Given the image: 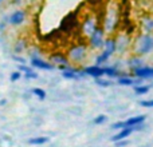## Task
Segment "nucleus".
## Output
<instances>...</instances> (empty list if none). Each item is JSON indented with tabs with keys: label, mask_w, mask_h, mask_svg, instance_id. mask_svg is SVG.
I'll return each instance as SVG.
<instances>
[{
	"label": "nucleus",
	"mask_w": 153,
	"mask_h": 147,
	"mask_svg": "<svg viewBox=\"0 0 153 147\" xmlns=\"http://www.w3.org/2000/svg\"><path fill=\"white\" fill-rule=\"evenodd\" d=\"M153 50V36L149 34L141 35L136 43V51L140 55H146Z\"/></svg>",
	"instance_id": "1"
},
{
	"label": "nucleus",
	"mask_w": 153,
	"mask_h": 147,
	"mask_svg": "<svg viewBox=\"0 0 153 147\" xmlns=\"http://www.w3.org/2000/svg\"><path fill=\"white\" fill-rule=\"evenodd\" d=\"M86 58V46L76 44L69 50V59L74 63H81Z\"/></svg>",
	"instance_id": "2"
},
{
	"label": "nucleus",
	"mask_w": 153,
	"mask_h": 147,
	"mask_svg": "<svg viewBox=\"0 0 153 147\" xmlns=\"http://www.w3.org/2000/svg\"><path fill=\"white\" fill-rule=\"evenodd\" d=\"M26 18H27L26 11L16 10V11H13V12L10 15V18H8V24L12 27H19L26 21Z\"/></svg>",
	"instance_id": "3"
},
{
	"label": "nucleus",
	"mask_w": 153,
	"mask_h": 147,
	"mask_svg": "<svg viewBox=\"0 0 153 147\" xmlns=\"http://www.w3.org/2000/svg\"><path fill=\"white\" fill-rule=\"evenodd\" d=\"M103 35H105V34H103V29L95 28V31L89 36L90 46H91L93 48H101V47H103V44H105Z\"/></svg>",
	"instance_id": "4"
},
{
	"label": "nucleus",
	"mask_w": 153,
	"mask_h": 147,
	"mask_svg": "<svg viewBox=\"0 0 153 147\" xmlns=\"http://www.w3.org/2000/svg\"><path fill=\"white\" fill-rule=\"evenodd\" d=\"M140 129H141L140 124H137V126H133V127H124V129L120 130L118 134H116L113 138H111V139H113L114 142H118V140H122V139H125V138H128L133 131H136V130H140Z\"/></svg>",
	"instance_id": "5"
},
{
	"label": "nucleus",
	"mask_w": 153,
	"mask_h": 147,
	"mask_svg": "<svg viewBox=\"0 0 153 147\" xmlns=\"http://www.w3.org/2000/svg\"><path fill=\"white\" fill-rule=\"evenodd\" d=\"M83 72H85V75L93 76V78H95V79L103 78V75H105L103 68H102V67H100L98 64H97V66H87V67H85Z\"/></svg>",
	"instance_id": "6"
},
{
	"label": "nucleus",
	"mask_w": 153,
	"mask_h": 147,
	"mask_svg": "<svg viewBox=\"0 0 153 147\" xmlns=\"http://www.w3.org/2000/svg\"><path fill=\"white\" fill-rule=\"evenodd\" d=\"M31 66L35 67V68L46 70V71H51V70H54V64L53 63H48V62L42 60V59L38 58V56H32L31 58Z\"/></svg>",
	"instance_id": "7"
},
{
	"label": "nucleus",
	"mask_w": 153,
	"mask_h": 147,
	"mask_svg": "<svg viewBox=\"0 0 153 147\" xmlns=\"http://www.w3.org/2000/svg\"><path fill=\"white\" fill-rule=\"evenodd\" d=\"M133 75L137 76L138 79H149L153 78V67H148V66H141L137 70L133 71Z\"/></svg>",
	"instance_id": "8"
},
{
	"label": "nucleus",
	"mask_w": 153,
	"mask_h": 147,
	"mask_svg": "<svg viewBox=\"0 0 153 147\" xmlns=\"http://www.w3.org/2000/svg\"><path fill=\"white\" fill-rule=\"evenodd\" d=\"M50 59L53 64H58V66H67L69 64V58L66 55H62V54H54V55H51Z\"/></svg>",
	"instance_id": "9"
},
{
	"label": "nucleus",
	"mask_w": 153,
	"mask_h": 147,
	"mask_svg": "<svg viewBox=\"0 0 153 147\" xmlns=\"http://www.w3.org/2000/svg\"><path fill=\"white\" fill-rule=\"evenodd\" d=\"M95 21L93 20V19H87V20H85V23L82 24V29H83V34L85 35H91L93 32L95 31Z\"/></svg>",
	"instance_id": "10"
},
{
	"label": "nucleus",
	"mask_w": 153,
	"mask_h": 147,
	"mask_svg": "<svg viewBox=\"0 0 153 147\" xmlns=\"http://www.w3.org/2000/svg\"><path fill=\"white\" fill-rule=\"evenodd\" d=\"M144 121H145V116L138 115V116H133V118H129L128 121L122 122V124H124V127H133V126H137V124H141Z\"/></svg>",
	"instance_id": "11"
},
{
	"label": "nucleus",
	"mask_w": 153,
	"mask_h": 147,
	"mask_svg": "<svg viewBox=\"0 0 153 147\" xmlns=\"http://www.w3.org/2000/svg\"><path fill=\"white\" fill-rule=\"evenodd\" d=\"M103 47H105V51H103V52H105L108 56H111V55L114 54V51L117 50V47H116V40H113V39L105 40V44H103Z\"/></svg>",
	"instance_id": "12"
},
{
	"label": "nucleus",
	"mask_w": 153,
	"mask_h": 147,
	"mask_svg": "<svg viewBox=\"0 0 153 147\" xmlns=\"http://www.w3.org/2000/svg\"><path fill=\"white\" fill-rule=\"evenodd\" d=\"M128 64H129V68L132 70V71H134V70H137L138 67L144 66V60H143L141 58H137V56H133V58H130V59H129Z\"/></svg>",
	"instance_id": "13"
},
{
	"label": "nucleus",
	"mask_w": 153,
	"mask_h": 147,
	"mask_svg": "<svg viewBox=\"0 0 153 147\" xmlns=\"http://www.w3.org/2000/svg\"><path fill=\"white\" fill-rule=\"evenodd\" d=\"M137 82H140V80H134L133 78H130V76H128V75L118 76V84H121V86H133V84L137 83Z\"/></svg>",
	"instance_id": "14"
},
{
	"label": "nucleus",
	"mask_w": 153,
	"mask_h": 147,
	"mask_svg": "<svg viewBox=\"0 0 153 147\" xmlns=\"http://www.w3.org/2000/svg\"><path fill=\"white\" fill-rule=\"evenodd\" d=\"M103 71H105V75L109 76V78H116V76H118V70H117V66L105 67V68H103Z\"/></svg>",
	"instance_id": "15"
},
{
	"label": "nucleus",
	"mask_w": 153,
	"mask_h": 147,
	"mask_svg": "<svg viewBox=\"0 0 153 147\" xmlns=\"http://www.w3.org/2000/svg\"><path fill=\"white\" fill-rule=\"evenodd\" d=\"M24 48H26V42H24L23 39H20L16 42L15 47H13V51H15V54H22L24 51Z\"/></svg>",
	"instance_id": "16"
},
{
	"label": "nucleus",
	"mask_w": 153,
	"mask_h": 147,
	"mask_svg": "<svg viewBox=\"0 0 153 147\" xmlns=\"http://www.w3.org/2000/svg\"><path fill=\"white\" fill-rule=\"evenodd\" d=\"M47 140H48V138H46V137H38V138H31L28 140V143L30 145H43Z\"/></svg>",
	"instance_id": "17"
},
{
	"label": "nucleus",
	"mask_w": 153,
	"mask_h": 147,
	"mask_svg": "<svg viewBox=\"0 0 153 147\" xmlns=\"http://www.w3.org/2000/svg\"><path fill=\"white\" fill-rule=\"evenodd\" d=\"M32 94H34L36 98H39L40 100L46 99V91L45 90H42V88H39V87H36V88L32 90Z\"/></svg>",
	"instance_id": "18"
},
{
	"label": "nucleus",
	"mask_w": 153,
	"mask_h": 147,
	"mask_svg": "<svg viewBox=\"0 0 153 147\" xmlns=\"http://www.w3.org/2000/svg\"><path fill=\"white\" fill-rule=\"evenodd\" d=\"M149 91V86H137L134 87V92L137 95H144Z\"/></svg>",
	"instance_id": "19"
},
{
	"label": "nucleus",
	"mask_w": 153,
	"mask_h": 147,
	"mask_svg": "<svg viewBox=\"0 0 153 147\" xmlns=\"http://www.w3.org/2000/svg\"><path fill=\"white\" fill-rule=\"evenodd\" d=\"M143 26L145 27L146 31H152V29H153V19H151V18L144 19V20H143Z\"/></svg>",
	"instance_id": "20"
},
{
	"label": "nucleus",
	"mask_w": 153,
	"mask_h": 147,
	"mask_svg": "<svg viewBox=\"0 0 153 147\" xmlns=\"http://www.w3.org/2000/svg\"><path fill=\"white\" fill-rule=\"evenodd\" d=\"M97 80V84H100L101 87H109V86H111V80H105V79H102V78H100V79H95Z\"/></svg>",
	"instance_id": "21"
},
{
	"label": "nucleus",
	"mask_w": 153,
	"mask_h": 147,
	"mask_svg": "<svg viewBox=\"0 0 153 147\" xmlns=\"http://www.w3.org/2000/svg\"><path fill=\"white\" fill-rule=\"evenodd\" d=\"M22 76H23V75H22V72L18 70V71H15V72H12V74H11V76H10V80H11V82H18L19 79L22 78Z\"/></svg>",
	"instance_id": "22"
},
{
	"label": "nucleus",
	"mask_w": 153,
	"mask_h": 147,
	"mask_svg": "<svg viewBox=\"0 0 153 147\" xmlns=\"http://www.w3.org/2000/svg\"><path fill=\"white\" fill-rule=\"evenodd\" d=\"M140 104L143 106V107H148V108H151V107H153V99H149V100H141Z\"/></svg>",
	"instance_id": "23"
},
{
	"label": "nucleus",
	"mask_w": 153,
	"mask_h": 147,
	"mask_svg": "<svg viewBox=\"0 0 153 147\" xmlns=\"http://www.w3.org/2000/svg\"><path fill=\"white\" fill-rule=\"evenodd\" d=\"M24 78H27V79H36V78H38V74L31 70L30 72H26V74H24Z\"/></svg>",
	"instance_id": "24"
},
{
	"label": "nucleus",
	"mask_w": 153,
	"mask_h": 147,
	"mask_svg": "<svg viewBox=\"0 0 153 147\" xmlns=\"http://www.w3.org/2000/svg\"><path fill=\"white\" fill-rule=\"evenodd\" d=\"M105 121H106V115H98L97 118L94 119V123L95 124H101V123H103Z\"/></svg>",
	"instance_id": "25"
},
{
	"label": "nucleus",
	"mask_w": 153,
	"mask_h": 147,
	"mask_svg": "<svg viewBox=\"0 0 153 147\" xmlns=\"http://www.w3.org/2000/svg\"><path fill=\"white\" fill-rule=\"evenodd\" d=\"M19 67V71L20 72H23V74H26V72H30L31 71V67H28V66H24V64H20V66H18Z\"/></svg>",
	"instance_id": "26"
},
{
	"label": "nucleus",
	"mask_w": 153,
	"mask_h": 147,
	"mask_svg": "<svg viewBox=\"0 0 153 147\" xmlns=\"http://www.w3.org/2000/svg\"><path fill=\"white\" fill-rule=\"evenodd\" d=\"M13 59H15L16 62H19V63L24 64V59H23V58H19V56H16V55H15V56H13Z\"/></svg>",
	"instance_id": "27"
},
{
	"label": "nucleus",
	"mask_w": 153,
	"mask_h": 147,
	"mask_svg": "<svg viewBox=\"0 0 153 147\" xmlns=\"http://www.w3.org/2000/svg\"><path fill=\"white\" fill-rule=\"evenodd\" d=\"M125 145H126V142H120V140L117 142V146H125Z\"/></svg>",
	"instance_id": "28"
},
{
	"label": "nucleus",
	"mask_w": 153,
	"mask_h": 147,
	"mask_svg": "<svg viewBox=\"0 0 153 147\" xmlns=\"http://www.w3.org/2000/svg\"><path fill=\"white\" fill-rule=\"evenodd\" d=\"M5 103H7V100H1V102H0V104H1V106H4Z\"/></svg>",
	"instance_id": "29"
},
{
	"label": "nucleus",
	"mask_w": 153,
	"mask_h": 147,
	"mask_svg": "<svg viewBox=\"0 0 153 147\" xmlns=\"http://www.w3.org/2000/svg\"><path fill=\"white\" fill-rule=\"evenodd\" d=\"M19 1H20V0H13V3H19Z\"/></svg>",
	"instance_id": "30"
},
{
	"label": "nucleus",
	"mask_w": 153,
	"mask_h": 147,
	"mask_svg": "<svg viewBox=\"0 0 153 147\" xmlns=\"http://www.w3.org/2000/svg\"><path fill=\"white\" fill-rule=\"evenodd\" d=\"M0 4H1V0H0Z\"/></svg>",
	"instance_id": "31"
}]
</instances>
